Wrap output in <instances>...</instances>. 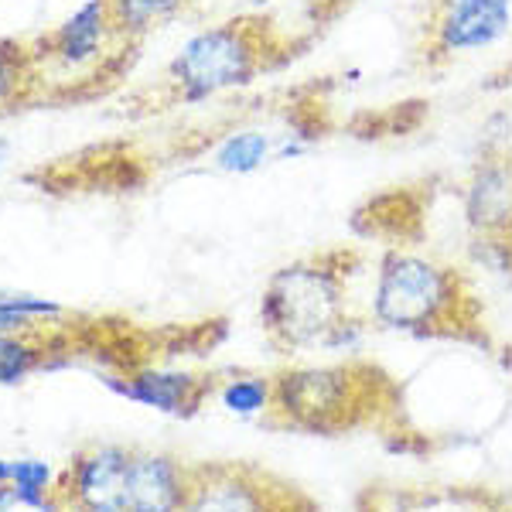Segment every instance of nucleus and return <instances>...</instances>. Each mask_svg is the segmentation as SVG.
<instances>
[{"label":"nucleus","instance_id":"5","mask_svg":"<svg viewBox=\"0 0 512 512\" xmlns=\"http://www.w3.org/2000/svg\"><path fill=\"white\" fill-rule=\"evenodd\" d=\"M178 512H315L297 485L246 461L188 465L185 502Z\"/></svg>","mask_w":512,"mask_h":512},{"label":"nucleus","instance_id":"17","mask_svg":"<svg viewBox=\"0 0 512 512\" xmlns=\"http://www.w3.org/2000/svg\"><path fill=\"white\" fill-rule=\"evenodd\" d=\"M0 512H65L55 492H21L14 485H0Z\"/></svg>","mask_w":512,"mask_h":512},{"label":"nucleus","instance_id":"7","mask_svg":"<svg viewBox=\"0 0 512 512\" xmlns=\"http://www.w3.org/2000/svg\"><path fill=\"white\" fill-rule=\"evenodd\" d=\"M512 31V0H437L427 24L424 62L441 65L478 55Z\"/></svg>","mask_w":512,"mask_h":512},{"label":"nucleus","instance_id":"8","mask_svg":"<svg viewBox=\"0 0 512 512\" xmlns=\"http://www.w3.org/2000/svg\"><path fill=\"white\" fill-rule=\"evenodd\" d=\"M461 209L478 236H512V158L489 154L461 188Z\"/></svg>","mask_w":512,"mask_h":512},{"label":"nucleus","instance_id":"3","mask_svg":"<svg viewBox=\"0 0 512 512\" xmlns=\"http://www.w3.org/2000/svg\"><path fill=\"white\" fill-rule=\"evenodd\" d=\"M390 379L366 362L291 366L274 376L270 424L304 434H338L376 417Z\"/></svg>","mask_w":512,"mask_h":512},{"label":"nucleus","instance_id":"14","mask_svg":"<svg viewBox=\"0 0 512 512\" xmlns=\"http://www.w3.org/2000/svg\"><path fill=\"white\" fill-rule=\"evenodd\" d=\"M188 0H110V21L113 31L123 35H144L154 24L175 18Z\"/></svg>","mask_w":512,"mask_h":512},{"label":"nucleus","instance_id":"16","mask_svg":"<svg viewBox=\"0 0 512 512\" xmlns=\"http://www.w3.org/2000/svg\"><path fill=\"white\" fill-rule=\"evenodd\" d=\"M52 482V468L45 461H0V485H14L21 492L45 495Z\"/></svg>","mask_w":512,"mask_h":512},{"label":"nucleus","instance_id":"21","mask_svg":"<svg viewBox=\"0 0 512 512\" xmlns=\"http://www.w3.org/2000/svg\"><path fill=\"white\" fill-rule=\"evenodd\" d=\"M458 512H472V509H458Z\"/></svg>","mask_w":512,"mask_h":512},{"label":"nucleus","instance_id":"10","mask_svg":"<svg viewBox=\"0 0 512 512\" xmlns=\"http://www.w3.org/2000/svg\"><path fill=\"white\" fill-rule=\"evenodd\" d=\"M188 465L168 451L134 448L130 461V512H178L185 502Z\"/></svg>","mask_w":512,"mask_h":512},{"label":"nucleus","instance_id":"15","mask_svg":"<svg viewBox=\"0 0 512 512\" xmlns=\"http://www.w3.org/2000/svg\"><path fill=\"white\" fill-rule=\"evenodd\" d=\"M41 359H45V349L31 335L0 332V383L28 376L31 369L41 366Z\"/></svg>","mask_w":512,"mask_h":512},{"label":"nucleus","instance_id":"18","mask_svg":"<svg viewBox=\"0 0 512 512\" xmlns=\"http://www.w3.org/2000/svg\"><path fill=\"white\" fill-rule=\"evenodd\" d=\"M21 65H24V52H21V48L14 45V41H0V99L18 93Z\"/></svg>","mask_w":512,"mask_h":512},{"label":"nucleus","instance_id":"11","mask_svg":"<svg viewBox=\"0 0 512 512\" xmlns=\"http://www.w3.org/2000/svg\"><path fill=\"white\" fill-rule=\"evenodd\" d=\"M110 28H113L110 0H86V4L48 38V48H52V55L62 65H86L89 59L99 55Z\"/></svg>","mask_w":512,"mask_h":512},{"label":"nucleus","instance_id":"20","mask_svg":"<svg viewBox=\"0 0 512 512\" xmlns=\"http://www.w3.org/2000/svg\"><path fill=\"white\" fill-rule=\"evenodd\" d=\"M4 151H7V144H4V140H0V161H4Z\"/></svg>","mask_w":512,"mask_h":512},{"label":"nucleus","instance_id":"2","mask_svg":"<svg viewBox=\"0 0 512 512\" xmlns=\"http://www.w3.org/2000/svg\"><path fill=\"white\" fill-rule=\"evenodd\" d=\"M359 256L328 250L294 260L267 280L260 301V325L277 352L325 349L349 308V280Z\"/></svg>","mask_w":512,"mask_h":512},{"label":"nucleus","instance_id":"6","mask_svg":"<svg viewBox=\"0 0 512 512\" xmlns=\"http://www.w3.org/2000/svg\"><path fill=\"white\" fill-rule=\"evenodd\" d=\"M130 461L127 444H86L55 478V499L65 512H130Z\"/></svg>","mask_w":512,"mask_h":512},{"label":"nucleus","instance_id":"13","mask_svg":"<svg viewBox=\"0 0 512 512\" xmlns=\"http://www.w3.org/2000/svg\"><path fill=\"white\" fill-rule=\"evenodd\" d=\"M216 396L233 417H246V420L270 417L274 414V376L236 373L222 379L216 386Z\"/></svg>","mask_w":512,"mask_h":512},{"label":"nucleus","instance_id":"19","mask_svg":"<svg viewBox=\"0 0 512 512\" xmlns=\"http://www.w3.org/2000/svg\"><path fill=\"white\" fill-rule=\"evenodd\" d=\"M274 0H250V11H263V7H270Z\"/></svg>","mask_w":512,"mask_h":512},{"label":"nucleus","instance_id":"9","mask_svg":"<svg viewBox=\"0 0 512 512\" xmlns=\"http://www.w3.org/2000/svg\"><path fill=\"white\" fill-rule=\"evenodd\" d=\"M110 386L130 400L154 407L161 414L171 417H192L205 403V396L216 390V379L198 376V373H181V369H137V373L110 379Z\"/></svg>","mask_w":512,"mask_h":512},{"label":"nucleus","instance_id":"1","mask_svg":"<svg viewBox=\"0 0 512 512\" xmlns=\"http://www.w3.org/2000/svg\"><path fill=\"white\" fill-rule=\"evenodd\" d=\"M369 318L400 335L478 338V308L465 277L407 246H390L379 256Z\"/></svg>","mask_w":512,"mask_h":512},{"label":"nucleus","instance_id":"12","mask_svg":"<svg viewBox=\"0 0 512 512\" xmlns=\"http://www.w3.org/2000/svg\"><path fill=\"white\" fill-rule=\"evenodd\" d=\"M274 151H277V137L263 134V130H233L216 144L212 151V164L226 175H253V171L274 164Z\"/></svg>","mask_w":512,"mask_h":512},{"label":"nucleus","instance_id":"4","mask_svg":"<svg viewBox=\"0 0 512 512\" xmlns=\"http://www.w3.org/2000/svg\"><path fill=\"white\" fill-rule=\"evenodd\" d=\"M270 55H280L270 24L256 14H243L188 38L168 65V86L181 103H202L250 86L270 65Z\"/></svg>","mask_w":512,"mask_h":512}]
</instances>
